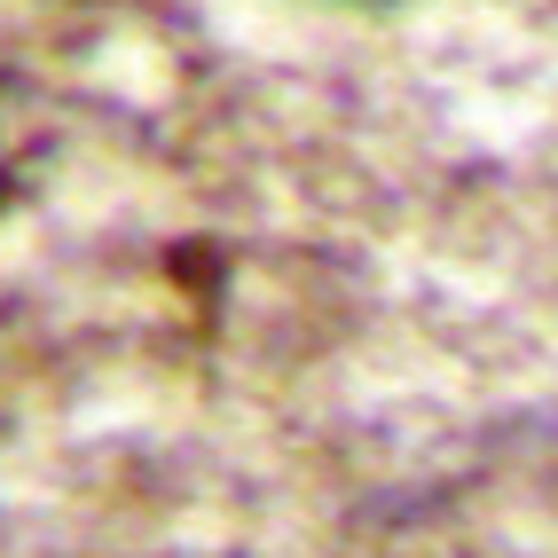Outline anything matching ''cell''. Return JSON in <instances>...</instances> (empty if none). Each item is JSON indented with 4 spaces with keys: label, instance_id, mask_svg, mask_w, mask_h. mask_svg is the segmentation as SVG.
Segmentation results:
<instances>
[{
    "label": "cell",
    "instance_id": "1",
    "mask_svg": "<svg viewBox=\"0 0 558 558\" xmlns=\"http://www.w3.org/2000/svg\"><path fill=\"white\" fill-rule=\"evenodd\" d=\"M0 197H9V158H0Z\"/></svg>",
    "mask_w": 558,
    "mask_h": 558
}]
</instances>
